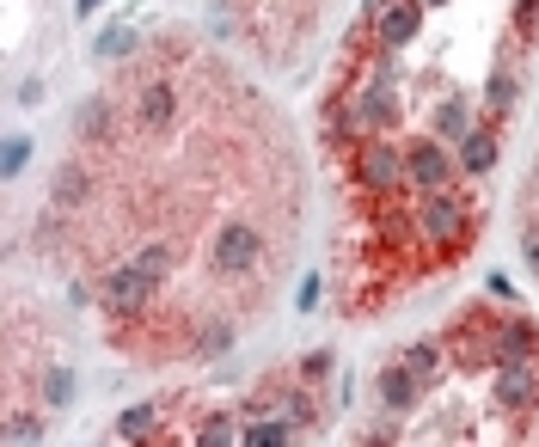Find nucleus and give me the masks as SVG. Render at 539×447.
I'll return each instance as SVG.
<instances>
[{
    "label": "nucleus",
    "instance_id": "f8f14e48",
    "mask_svg": "<svg viewBox=\"0 0 539 447\" xmlns=\"http://www.w3.org/2000/svg\"><path fill=\"white\" fill-rule=\"evenodd\" d=\"M484 105L503 117V111L515 105V74H490V86H484Z\"/></svg>",
    "mask_w": 539,
    "mask_h": 447
},
{
    "label": "nucleus",
    "instance_id": "4be33fe9",
    "mask_svg": "<svg viewBox=\"0 0 539 447\" xmlns=\"http://www.w3.org/2000/svg\"><path fill=\"white\" fill-rule=\"evenodd\" d=\"M515 25H521V31H527V37H533V31H539V0H521V13H515Z\"/></svg>",
    "mask_w": 539,
    "mask_h": 447
},
{
    "label": "nucleus",
    "instance_id": "39448f33",
    "mask_svg": "<svg viewBox=\"0 0 539 447\" xmlns=\"http://www.w3.org/2000/svg\"><path fill=\"white\" fill-rule=\"evenodd\" d=\"M362 184L368 190L399 184V154H392V147H368V154H362Z\"/></svg>",
    "mask_w": 539,
    "mask_h": 447
},
{
    "label": "nucleus",
    "instance_id": "393cba45",
    "mask_svg": "<svg viewBox=\"0 0 539 447\" xmlns=\"http://www.w3.org/2000/svg\"><path fill=\"white\" fill-rule=\"evenodd\" d=\"M7 435H13V441H37V423H31V417H13Z\"/></svg>",
    "mask_w": 539,
    "mask_h": 447
},
{
    "label": "nucleus",
    "instance_id": "7ed1b4c3",
    "mask_svg": "<svg viewBox=\"0 0 539 447\" xmlns=\"http://www.w3.org/2000/svg\"><path fill=\"white\" fill-rule=\"evenodd\" d=\"M423 227H429V239H460V227H466V215H460V203L454 196H429L423 203Z\"/></svg>",
    "mask_w": 539,
    "mask_h": 447
},
{
    "label": "nucleus",
    "instance_id": "dca6fc26",
    "mask_svg": "<svg viewBox=\"0 0 539 447\" xmlns=\"http://www.w3.org/2000/svg\"><path fill=\"white\" fill-rule=\"evenodd\" d=\"M25 154H31V141H25V135H13V141H7V154H0V172H7V178H13V172H25Z\"/></svg>",
    "mask_w": 539,
    "mask_h": 447
},
{
    "label": "nucleus",
    "instance_id": "9b49d317",
    "mask_svg": "<svg viewBox=\"0 0 539 447\" xmlns=\"http://www.w3.org/2000/svg\"><path fill=\"white\" fill-rule=\"evenodd\" d=\"M460 160H466V172H484L490 160H497V135H490V129L466 135V147H460Z\"/></svg>",
    "mask_w": 539,
    "mask_h": 447
},
{
    "label": "nucleus",
    "instance_id": "f3484780",
    "mask_svg": "<svg viewBox=\"0 0 539 447\" xmlns=\"http://www.w3.org/2000/svg\"><path fill=\"white\" fill-rule=\"evenodd\" d=\"M123 435H147L154 429V405H135V411H123V423H117Z\"/></svg>",
    "mask_w": 539,
    "mask_h": 447
},
{
    "label": "nucleus",
    "instance_id": "b1692460",
    "mask_svg": "<svg viewBox=\"0 0 539 447\" xmlns=\"http://www.w3.org/2000/svg\"><path fill=\"white\" fill-rule=\"evenodd\" d=\"M435 368V350H429V343H417V350H411V374H429Z\"/></svg>",
    "mask_w": 539,
    "mask_h": 447
},
{
    "label": "nucleus",
    "instance_id": "a211bd4d",
    "mask_svg": "<svg viewBox=\"0 0 539 447\" xmlns=\"http://www.w3.org/2000/svg\"><path fill=\"white\" fill-rule=\"evenodd\" d=\"M43 392H49V405H68V392H74V374H68V368H56V374L43 380Z\"/></svg>",
    "mask_w": 539,
    "mask_h": 447
},
{
    "label": "nucleus",
    "instance_id": "2eb2a0df",
    "mask_svg": "<svg viewBox=\"0 0 539 447\" xmlns=\"http://www.w3.org/2000/svg\"><path fill=\"white\" fill-rule=\"evenodd\" d=\"M435 129H441V135H466V111H460V98H448V105L435 111Z\"/></svg>",
    "mask_w": 539,
    "mask_h": 447
},
{
    "label": "nucleus",
    "instance_id": "f03ea898",
    "mask_svg": "<svg viewBox=\"0 0 539 447\" xmlns=\"http://www.w3.org/2000/svg\"><path fill=\"white\" fill-rule=\"evenodd\" d=\"M105 301H111V307H147V301H154V276H147L141 264L111 270V276H105Z\"/></svg>",
    "mask_w": 539,
    "mask_h": 447
},
{
    "label": "nucleus",
    "instance_id": "6e6552de",
    "mask_svg": "<svg viewBox=\"0 0 539 447\" xmlns=\"http://www.w3.org/2000/svg\"><path fill=\"white\" fill-rule=\"evenodd\" d=\"M411 178H417V184H441V178H448V154H441L435 141L411 147Z\"/></svg>",
    "mask_w": 539,
    "mask_h": 447
},
{
    "label": "nucleus",
    "instance_id": "4468645a",
    "mask_svg": "<svg viewBox=\"0 0 539 447\" xmlns=\"http://www.w3.org/2000/svg\"><path fill=\"white\" fill-rule=\"evenodd\" d=\"M227 343H233V325H227V319H209V325H203V356H221Z\"/></svg>",
    "mask_w": 539,
    "mask_h": 447
},
{
    "label": "nucleus",
    "instance_id": "412c9836",
    "mask_svg": "<svg viewBox=\"0 0 539 447\" xmlns=\"http://www.w3.org/2000/svg\"><path fill=\"white\" fill-rule=\"evenodd\" d=\"M129 43H135V37H129V31L117 25V31H105V37H98V56H123Z\"/></svg>",
    "mask_w": 539,
    "mask_h": 447
},
{
    "label": "nucleus",
    "instance_id": "f257e3e1",
    "mask_svg": "<svg viewBox=\"0 0 539 447\" xmlns=\"http://www.w3.org/2000/svg\"><path fill=\"white\" fill-rule=\"evenodd\" d=\"M258 252H264V239H258L252 227H227V233L215 239V270L239 276V270H252V264H258Z\"/></svg>",
    "mask_w": 539,
    "mask_h": 447
},
{
    "label": "nucleus",
    "instance_id": "9d476101",
    "mask_svg": "<svg viewBox=\"0 0 539 447\" xmlns=\"http://www.w3.org/2000/svg\"><path fill=\"white\" fill-rule=\"evenodd\" d=\"M490 350H497V356H503V362H521V356H527V350H533V331H527V325H521V319H509V325H503V331H497V343H490Z\"/></svg>",
    "mask_w": 539,
    "mask_h": 447
},
{
    "label": "nucleus",
    "instance_id": "aec40b11",
    "mask_svg": "<svg viewBox=\"0 0 539 447\" xmlns=\"http://www.w3.org/2000/svg\"><path fill=\"white\" fill-rule=\"evenodd\" d=\"M98 129H111V111L105 105H86L80 111V135H98Z\"/></svg>",
    "mask_w": 539,
    "mask_h": 447
},
{
    "label": "nucleus",
    "instance_id": "a878e982",
    "mask_svg": "<svg viewBox=\"0 0 539 447\" xmlns=\"http://www.w3.org/2000/svg\"><path fill=\"white\" fill-rule=\"evenodd\" d=\"M80 7H98V0H80Z\"/></svg>",
    "mask_w": 539,
    "mask_h": 447
},
{
    "label": "nucleus",
    "instance_id": "423d86ee",
    "mask_svg": "<svg viewBox=\"0 0 539 447\" xmlns=\"http://www.w3.org/2000/svg\"><path fill=\"white\" fill-rule=\"evenodd\" d=\"M411 399H417V374H411V368H386V374H380V405H386V411H405Z\"/></svg>",
    "mask_w": 539,
    "mask_h": 447
},
{
    "label": "nucleus",
    "instance_id": "5701e85b",
    "mask_svg": "<svg viewBox=\"0 0 539 447\" xmlns=\"http://www.w3.org/2000/svg\"><path fill=\"white\" fill-rule=\"evenodd\" d=\"M282 435H288L282 423H258V429H252V435H245V441H258V447H270V441H282Z\"/></svg>",
    "mask_w": 539,
    "mask_h": 447
},
{
    "label": "nucleus",
    "instance_id": "20e7f679",
    "mask_svg": "<svg viewBox=\"0 0 539 447\" xmlns=\"http://www.w3.org/2000/svg\"><path fill=\"white\" fill-rule=\"evenodd\" d=\"M497 399L521 411V405H533V399H539V380H533L521 362H503V374H497Z\"/></svg>",
    "mask_w": 539,
    "mask_h": 447
},
{
    "label": "nucleus",
    "instance_id": "6ab92c4d",
    "mask_svg": "<svg viewBox=\"0 0 539 447\" xmlns=\"http://www.w3.org/2000/svg\"><path fill=\"white\" fill-rule=\"evenodd\" d=\"M135 264H141L147 276H166V264H172V252H166V245H147V252H141Z\"/></svg>",
    "mask_w": 539,
    "mask_h": 447
},
{
    "label": "nucleus",
    "instance_id": "ddd939ff",
    "mask_svg": "<svg viewBox=\"0 0 539 447\" xmlns=\"http://www.w3.org/2000/svg\"><path fill=\"white\" fill-rule=\"evenodd\" d=\"M172 117V92L166 86H147L141 92V123H166Z\"/></svg>",
    "mask_w": 539,
    "mask_h": 447
},
{
    "label": "nucleus",
    "instance_id": "1a4fd4ad",
    "mask_svg": "<svg viewBox=\"0 0 539 447\" xmlns=\"http://www.w3.org/2000/svg\"><path fill=\"white\" fill-rule=\"evenodd\" d=\"M392 111H399V105H392V80H380V86H374V92L362 98V111L350 117V129H362V123H386Z\"/></svg>",
    "mask_w": 539,
    "mask_h": 447
},
{
    "label": "nucleus",
    "instance_id": "0eeeda50",
    "mask_svg": "<svg viewBox=\"0 0 539 447\" xmlns=\"http://www.w3.org/2000/svg\"><path fill=\"white\" fill-rule=\"evenodd\" d=\"M417 19H423L417 0H392V7L380 13V37H386V43H405V37L417 31Z\"/></svg>",
    "mask_w": 539,
    "mask_h": 447
}]
</instances>
